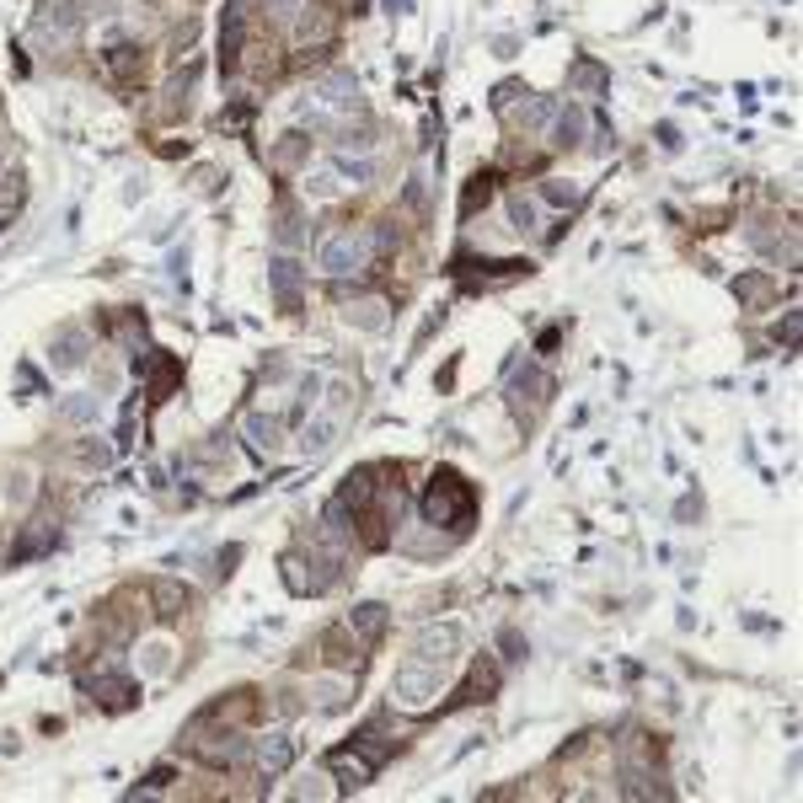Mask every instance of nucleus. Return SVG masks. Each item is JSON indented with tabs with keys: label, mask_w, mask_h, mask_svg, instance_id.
<instances>
[{
	"label": "nucleus",
	"mask_w": 803,
	"mask_h": 803,
	"mask_svg": "<svg viewBox=\"0 0 803 803\" xmlns=\"http://www.w3.org/2000/svg\"><path fill=\"white\" fill-rule=\"evenodd\" d=\"M33 494H38V488H33V472H27V466H16V472L5 477V503H11V509H27Z\"/></svg>",
	"instance_id": "c756f323"
},
{
	"label": "nucleus",
	"mask_w": 803,
	"mask_h": 803,
	"mask_svg": "<svg viewBox=\"0 0 803 803\" xmlns=\"http://www.w3.org/2000/svg\"><path fill=\"white\" fill-rule=\"evenodd\" d=\"M263 5H273V16H284V22H295L306 0H263Z\"/></svg>",
	"instance_id": "79ce46f5"
},
{
	"label": "nucleus",
	"mask_w": 803,
	"mask_h": 803,
	"mask_svg": "<svg viewBox=\"0 0 803 803\" xmlns=\"http://www.w3.org/2000/svg\"><path fill=\"white\" fill-rule=\"evenodd\" d=\"M542 198H547V204H557V209H573L584 193H579L573 183H562V178H547V183H542Z\"/></svg>",
	"instance_id": "f704fd0d"
},
{
	"label": "nucleus",
	"mask_w": 803,
	"mask_h": 803,
	"mask_svg": "<svg viewBox=\"0 0 803 803\" xmlns=\"http://www.w3.org/2000/svg\"><path fill=\"white\" fill-rule=\"evenodd\" d=\"M552 113H557L552 97H536V102H531V108L520 113V129H525V134H542V129L552 124Z\"/></svg>",
	"instance_id": "473e14b6"
},
{
	"label": "nucleus",
	"mask_w": 803,
	"mask_h": 803,
	"mask_svg": "<svg viewBox=\"0 0 803 803\" xmlns=\"http://www.w3.org/2000/svg\"><path fill=\"white\" fill-rule=\"evenodd\" d=\"M509 391H514V402H520V407H525V402H531V407H547V397H552V375L531 365V370L514 375V386H509Z\"/></svg>",
	"instance_id": "412c9836"
},
{
	"label": "nucleus",
	"mask_w": 803,
	"mask_h": 803,
	"mask_svg": "<svg viewBox=\"0 0 803 803\" xmlns=\"http://www.w3.org/2000/svg\"><path fill=\"white\" fill-rule=\"evenodd\" d=\"M343 321H349V327H360V332H386V327H391V311H386L380 295H365V301L343 306Z\"/></svg>",
	"instance_id": "6ab92c4d"
},
{
	"label": "nucleus",
	"mask_w": 803,
	"mask_h": 803,
	"mask_svg": "<svg viewBox=\"0 0 803 803\" xmlns=\"http://www.w3.org/2000/svg\"><path fill=\"white\" fill-rule=\"evenodd\" d=\"M494 193H498V187H494V172H477V178H472V187L461 193V220H472V215H477V204L488 209V198H494Z\"/></svg>",
	"instance_id": "bb28decb"
},
{
	"label": "nucleus",
	"mask_w": 803,
	"mask_h": 803,
	"mask_svg": "<svg viewBox=\"0 0 803 803\" xmlns=\"http://www.w3.org/2000/svg\"><path fill=\"white\" fill-rule=\"evenodd\" d=\"M102 75L119 86V92H134L145 81V49L139 44H108L102 49Z\"/></svg>",
	"instance_id": "0eeeda50"
},
{
	"label": "nucleus",
	"mask_w": 803,
	"mask_h": 803,
	"mask_svg": "<svg viewBox=\"0 0 803 803\" xmlns=\"http://www.w3.org/2000/svg\"><path fill=\"white\" fill-rule=\"evenodd\" d=\"M75 455H81V466H108V461H113V450H108V445H97V439H86Z\"/></svg>",
	"instance_id": "58836bf2"
},
{
	"label": "nucleus",
	"mask_w": 803,
	"mask_h": 803,
	"mask_svg": "<svg viewBox=\"0 0 803 803\" xmlns=\"http://www.w3.org/2000/svg\"><path fill=\"white\" fill-rule=\"evenodd\" d=\"M301 150H306V134H284V145L273 150V167H295Z\"/></svg>",
	"instance_id": "e433bc0d"
},
{
	"label": "nucleus",
	"mask_w": 803,
	"mask_h": 803,
	"mask_svg": "<svg viewBox=\"0 0 803 803\" xmlns=\"http://www.w3.org/2000/svg\"><path fill=\"white\" fill-rule=\"evenodd\" d=\"M472 514H477V494H472V483L461 477V472H450V466H439L429 477V494H424V525H445V531H466L472 525Z\"/></svg>",
	"instance_id": "f257e3e1"
},
{
	"label": "nucleus",
	"mask_w": 803,
	"mask_h": 803,
	"mask_svg": "<svg viewBox=\"0 0 803 803\" xmlns=\"http://www.w3.org/2000/svg\"><path fill=\"white\" fill-rule=\"evenodd\" d=\"M349 696H354V676L349 670H332V676L311 680V707L316 713H338V707H349Z\"/></svg>",
	"instance_id": "4468645a"
},
{
	"label": "nucleus",
	"mask_w": 803,
	"mask_h": 803,
	"mask_svg": "<svg viewBox=\"0 0 803 803\" xmlns=\"http://www.w3.org/2000/svg\"><path fill=\"white\" fill-rule=\"evenodd\" d=\"M343 424H349V413H338V407H321L316 418H306V429H301V450H306V455H327V450L338 445Z\"/></svg>",
	"instance_id": "9d476101"
},
{
	"label": "nucleus",
	"mask_w": 803,
	"mask_h": 803,
	"mask_svg": "<svg viewBox=\"0 0 803 803\" xmlns=\"http://www.w3.org/2000/svg\"><path fill=\"white\" fill-rule=\"evenodd\" d=\"M514 97H531V92H525V86H514V81H509V86H498L494 108H498V113H509V102H514Z\"/></svg>",
	"instance_id": "a19ab883"
},
{
	"label": "nucleus",
	"mask_w": 803,
	"mask_h": 803,
	"mask_svg": "<svg viewBox=\"0 0 803 803\" xmlns=\"http://www.w3.org/2000/svg\"><path fill=\"white\" fill-rule=\"evenodd\" d=\"M86 354H92L86 327H60V332H54V349H49V365L70 375V370H81V365H86Z\"/></svg>",
	"instance_id": "f8f14e48"
},
{
	"label": "nucleus",
	"mask_w": 803,
	"mask_h": 803,
	"mask_svg": "<svg viewBox=\"0 0 803 803\" xmlns=\"http://www.w3.org/2000/svg\"><path fill=\"white\" fill-rule=\"evenodd\" d=\"M734 295H740L744 306H766L771 301V279L766 273H740L734 279Z\"/></svg>",
	"instance_id": "cd10ccee"
},
{
	"label": "nucleus",
	"mask_w": 803,
	"mask_h": 803,
	"mask_svg": "<svg viewBox=\"0 0 803 803\" xmlns=\"http://www.w3.org/2000/svg\"><path fill=\"white\" fill-rule=\"evenodd\" d=\"M498 665L494 659H483V665H477V670H472V680H466V685H461V696H455V702H488V696H494L498 691Z\"/></svg>",
	"instance_id": "393cba45"
},
{
	"label": "nucleus",
	"mask_w": 803,
	"mask_h": 803,
	"mask_svg": "<svg viewBox=\"0 0 803 803\" xmlns=\"http://www.w3.org/2000/svg\"><path fill=\"white\" fill-rule=\"evenodd\" d=\"M187 740H193V755H198L204 766H242V761H247V740H242V734H215V740L187 734Z\"/></svg>",
	"instance_id": "ddd939ff"
},
{
	"label": "nucleus",
	"mask_w": 803,
	"mask_h": 803,
	"mask_svg": "<svg viewBox=\"0 0 803 803\" xmlns=\"http://www.w3.org/2000/svg\"><path fill=\"white\" fill-rule=\"evenodd\" d=\"M316 108H327V113H338V119H354V113H365V102H360V81L354 75H321L316 81Z\"/></svg>",
	"instance_id": "423d86ee"
},
{
	"label": "nucleus",
	"mask_w": 803,
	"mask_h": 803,
	"mask_svg": "<svg viewBox=\"0 0 803 803\" xmlns=\"http://www.w3.org/2000/svg\"><path fill=\"white\" fill-rule=\"evenodd\" d=\"M461 648H466V637H461V626L455 621H434L418 632V643H413V659H424V665H455L461 659Z\"/></svg>",
	"instance_id": "39448f33"
},
{
	"label": "nucleus",
	"mask_w": 803,
	"mask_h": 803,
	"mask_svg": "<svg viewBox=\"0 0 803 803\" xmlns=\"http://www.w3.org/2000/svg\"><path fill=\"white\" fill-rule=\"evenodd\" d=\"M81 685L92 691V702H102V707H113V713L134 707V696H139V685L129 676H119V670H97V676H86Z\"/></svg>",
	"instance_id": "1a4fd4ad"
},
{
	"label": "nucleus",
	"mask_w": 803,
	"mask_h": 803,
	"mask_svg": "<svg viewBox=\"0 0 803 803\" xmlns=\"http://www.w3.org/2000/svg\"><path fill=\"white\" fill-rule=\"evenodd\" d=\"M547 129H552V145H557V150H573V145H584V108H579V102H562Z\"/></svg>",
	"instance_id": "a211bd4d"
},
{
	"label": "nucleus",
	"mask_w": 803,
	"mask_h": 803,
	"mask_svg": "<svg viewBox=\"0 0 803 803\" xmlns=\"http://www.w3.org/2000/svg\"><path fill=\"white\" fill-rule=\"evenodd\" d=\"M327 766L338 771V782H343V788H365L375 771H380V766H375L360 744H349V750H332V755H327Z\"/></svg>",
	"instance_id": "2eb2a0df"
},
{
	"label": "nucleus",
	"mask_w": 803,
	"mask_h": 803,
	"mask_svg": "<svg viewBox=\"0 0 803 803\" xmlns=\"http://www.w3.org/2000/svg\"><path fill=\"white\" fill-rule=\"evenodd\" d=\"M150 600H156V617L161 621H178L187 606H193V595H187L183 584H172V579H156V584H150Z\"/></svg>",
	"instance_id": "4be33fe9"
},
{
	"label": "nucleus",
	"mask_w": 803,
	"mask_h": 803,
	"mask_svg": "<svg viewBox=\"0 0 803 803\" xmlns=\"http://www.w3.org/2000/svg\"><path fill=\"white\" fill-rule=\"evenodd\" d=\"M606 81H611V75H606V64H595V60H573V70H568V86H573V97H595Z\"/></svg>",
	"instance_id": "b1692460"
},
{
	"label": "nucleus",
	"mask_w": 803,
	"mask_h": 803,
	"mask_svg": "<svg viewBox=\"0 0 803 803\" xmlns=\"http://www.w3.org/2000/svg\"><path fill=\"white\" fill-rule=\"evenodd\" d=\"M22 198H27L22 172H16V167H0V220H5V215H16V209H22Z\"/></svg>",
	"instance_id": "a878e982"
},
{
	"label": "nucleus",
	"mask_w": 803,
	"mask_h": 803,
	"mask_svg": "<svg viewBox=\"0 0 803 803\" xmlns=\"http://www.w3.org/2000/svg\"><path fill=\"white\" fill-rule=\"evenodd\" d=\"M242 439H247V450H257V455H279L284 424L268 418V413H247V418H242Z\"/></svg>",
	"instance_id": "dca6fc26"
},
{
	"label": "nucleus",
	"mask_w": 803,
	"mask_h": 803,
	"mask_svg": "<svg viewBox=\"0 0 803 803\" xmlns=\"http://www.w3.org/2000/svg\"><path fill=\"white\" fill-rule=\"evenodd\" d=\"M503 209H509V231H520V236H536V220H542V209H536V198H531V193H509V198H503Z\"/></svg>",
	"instance_id": "5701e85b"
},
{
	"label": "nucleus",
	"mask_w": 803,
	"mask_h": 803,
	"mask_svg": "<svg viewBox=\"0 0 803 803\" xmlns=\"http://www.w3.org/2000/svg\"><path fill=\"white\" fill-rule=\"evenodd\" d=\"M290 761H295V740H290L284 729L257 744V771H263V777H284V771H290Z\"/></svg>",
	"instance_id": "f3484780"
},
{
	"label": "nucleus",
	"mask_w": 803,
	"mask_h": 803,
	"mask_svg": "<svg viewBox=\"0 0 803 803\" xmlns=\"http://www.w3.org/2000/svg\"><path fill=\"white\" fill-rule=\"evenodd\" d=\"M343 626H349V632L370 648V643H380V632H386V606H380V600H365V606H354V611H349Z\"/></svg>",
	"instance_id": "aec40b11"
},
{
	"label": "nucleus",
	"mask_w": 803,
	"mask_h": 803,
	"mask_svg": "<svg viewBox=\"0 0 803 803\" xmlns=\"http://www.w3.org/2000/svg\"><path fill=\"white\" fill-rule=\"evenodd\" d=\"M445 665H424V659H407V665H397V680H391V696L407 707V713H418V707H434L439 702V691H445Z\"/></svg>",
	"instance_id": "7ed1b4c3"
},
{
	"label": "nucleus",
	"mask_w": 803,
	"mask_h": 803,
	"mask_svg": "<svg viewBox=\"0 0 803 803\" xmlns=\"http://www.w3.org/2000/svg\"><path fill=\"white\" fill-rule=\"evenodd\" d=\"M301 279H306V268H301L295 257H273V263H268V290H273V301H279L284 316L301 311Z\"/></svg>",
	"instance_id": "6e6552de"
},
{
	"label": "nucleus",
	"mask_w": 803,
	"mask_h": 803,
	"mask_svg": "<svg viewBox=\"0 0 803 803\" xmlns=\"http://www.w3.org/2000/svg\"><path fill=\"white\" fill-rule=\"evenodd\" d=\"M375 257V242L365 226H343V231H332L321 247H316V268L327 273V279H349V273H365Z\"/></svg>",
	"instance_id": "f03ea898"
},
{
	"label": "nucleus",
	"mask_w": 803,
	"mask_h": 803,
	"mask_svg": "<svg viewBox=\"0 0 803 803\" xmlns=\"http://www.w3.org/2000/svg\"><path fill=\"white\" fill-rule=\"evenodd\" d=\"M81 22H86V11H75V0H60V5H44L38 16H33V38L44 44V49H75V38H81Z\"/></svg>",
	"instance_id": "20e7f679"
},
{
	"label": "nucleus",
	"mask_w": 803,
	"mask_h": 803,
	"mask_svg": "<svg viewBox=\"0 0 803 803\" xmlns=\"http://www.w3.org/2000/svg\"><path fill=\"white\" fill-rule=\"evenodd\" d=\"M402 204H407L413 215H424V209H429V178H424V172H413V178H407V187H402Z\"/></svg>",
	"instance_id": "c9c22d12"
},
{
	"label": "nucleus",
	"mask_w": 803,
	"mask_h": 803,
	"mask_svg": "<svg viewBox=\"0 0 803 803\" xmlns=\"http://www.w3.org/2000/svg\"><path fill=\"white\" fill-rule=\"evenodd\" d=\"M332 172L343 178V187H365V183H370V178H375V167H370V161H354L349 150L338 156V167H332Z\"/></svg>",
	"instance_id": "2f4dec72"
},
{
	"label": "nucleus",
	"mask_w": 803,
	"mask_h": 803,
	"mask_svg": "<svg viewBox=\"0 0 803 803\" xmlns=\"http://www.w3.org/2000/svg\"><path fill=\"white\" fill-rule=\"evenodd\" d=\"M370 145H375L370 129H349V124L338 129V150H370Z\"/></svg>",
	"instance_id": "4c0bfd02"
},
{
	"label": "nucleus",
	"mask_w": 803,
	"mask_h": 803,
	"mask_svg": "<svg viewBox=\"0 0 803 803\" xmlns=\"http://www.w3.org/2000/svg\"><path fill=\"white\" fill-rule=\"evenodd\" d=\"M60 418H64V424H92V418H97V397H92V391H75V397H64V402H60Z\"/></svg>",
	"instance_id": "c85d7f7f"
},
{
	"label": "nucleus",
	"mask_w": 803,
	"mask_h": 803,
	"mask_svg": "<svg viewBox=\"0 0 803 803\" xmlns=\"http://www.w3.org/2000/svg\"><path fill=\"white\" fill-rule=\"evenodd\" d=\"M139 670H145V676H167V670H172V643H167V637L145 643V659H139Z\"/></svg>",
	"instance_id": "7c9ffc66"
},
{
	"label": "nucleus",
	"mask_w": 803,
	"mask_h": 803,
	"mask_svg": "<svg viewBox=\"0 0 803 803\" xmlns=\"http://www.w3.org/2000/svg\"><path fill=\"white\" fill-rule=\"evenodd\" d=\"M777 343H788V354L799 349V311H788V321L777 327Z\"/></svg>",
	"instance_id": "ea45409f"
},
{
	"label": "nucleus",
	"mask_w": 803,
	"mask_h": 803,
	"mask_svg": "<svg viewBox=\"0 0 803 803\" xmlns=\"http://www.w3.org/2000/svg\"><path fill=\"white\" fill-rule=\"evenodd\" d=\"M338 193H343V178H338V172H306V198L321 204V198H338Z\"/></svg>",
	"instance_id": "72a5a7b5"
},
{
	"label": "nucleus",
	"mask_w": 803,
	"mask_h": 803,
	"mask_svg": "<svg viewBox=\"0 0 803 803\" xmlns=\"http://www.w3.org/2000/svg\"><path fill=\"white\" fill-rule=\"evenodd\" d=\"M321 659H327L332 670H349V676L365 665V654H360V637H354L349 626H327V632H321Z\"/></svg>",
	"instance_id": "9b49d317"
},
{
	"label": "nucleus",
	"mask_w": 803,
	"mask_h": 803,
	"mask_svg": "<svg viewBox=\"0 0 803 803\" xmlns=\"http://www.w3.org/2000/svg\"><path fill=\"white\" fill-rule=\"evenodd\" d=\"M503 648H509L503 659H520V648H525V643H520V632H503Z\"/></svg>",
	"instance_id": "c03bdc74"
},
{
	"label": "nucleus",
	"mask_w": 803,
	"mask_h": 803,
	"mask_svg": "<svg viewBox=\"0 0 803 803\" xmlns=\"http://www.w3.org/2000/svg\"><path fill=\"white\" fill-rule=\"evenodd\" d=\"M680 520H702V498H680Z\"/></svg>",
	"instance_id": "37998d69"
}]
</instances>
